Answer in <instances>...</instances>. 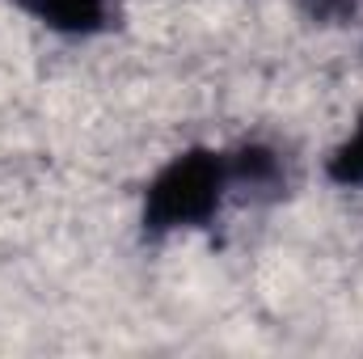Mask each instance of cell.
I'll return each instance as SVG.
<instances>
[{
    "label": "cell",
    "instance_id": "obj_3",
    "mask_svg": "<svg viewBox=\"0 0 363 359\" xmlns=\"http://www.w3.org/2000/svg\"><path fill=\"white\" fill-rule=\"evenodd\" d=\"M321 178L334 190H347V194L363 190V106L351 110V118L330 140V148L321 157Z\"/></svg>",
    "mask_w": 363,
    "mask_h": 359
},
{
    "label": "cell",
    "instance_id": "obj_2",
    "mask_svg": "<svg viewBox=\"0 0 363 359\" xmlns=\"http://www.w3.org/2000/svg\"><path fill=\"white\" fill-rule=\"evenodd\" d=\"M13 13L60 43H93L110 34L118 0H13Z\"/></svg>",
    "mask_w": 363,
    "mask_h": 359
},
{
    "label": "cell",
    "instance_id": "obj_1",
    "mask_svg": "<svg viewBox=\"0 0 363 359\" xmlns=\"http://www.w3.org/2000/svg\"><path fill=\"white\" fill-rule=\"evenodd\" d=\"M237 199V165L228 148L190 140L165 153L140 182V228L148 237H190L224 220Z\"/></svg>",
    "mask_w": 363,
    "mask_h": 359
}]
</instances>
